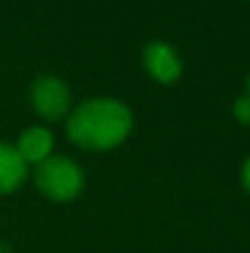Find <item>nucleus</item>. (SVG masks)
Returning a JSON list of instances; mask_svg holds the SVG:
<instances>
[{"label": "nucleus", "mask_w": 250, "mask_h": 253, "mask_svg": "<svg viewBox=\"0 0 250 253\" xmlns=\"http://www.w3.org/2000/svg\"><path fill=\"white\" fill-rule=\"evenodd\" d=\"M135 128L133 108L115 96H91L79 101L64 121L67 138L86 153L120 148Z\"/></svg>", "instance_id": "1"}, {"label": "nucleus", "mask_w": 250, "mask_h": 253, "mask_svg": "<svg viewBox=\"0 0 250 253\" xmlns=\"http://www.w3.org/2000/svg\"><path fill=\"white\" fill-rule=\"evenodd\" d=\"M32 182L44 199L54 204H71L86 189V172L74 158L54 153L32 169Z\"/></svg>", "instance_id": "2"}, {"label": "nucleus", "mask_w": 250, "mask_h": 253, "mask_svg": "<svg viewBox=\"0 0 250 253\" xmlns=\"http://www.w3.org/2000/svg\"><path fill=\"white\" fill-rule=\"evenodd\" d=\"M30 108L37 118L44 123H59L67 121V116L74 108V96L69 84L62 77L54 74H42L30 84Z\"/></svg>", "instance_id": "3"}, {"label": "nucleus", "mask_w": 250, "mask_h": 253, "mask_svg": "<svg viewBox=\"0 0 250 253\" xmlns=\"http://www.w3.org/2000/svg\"><path fill=\"white\" fill-rule=\"evenodd\" d=\"M143 67L152 82L162 86L177 84L184 72L179 52L174 49V44H169L165 40H152L143 47Z\"/></svg>", "instance_id": "4"}, {"label": "nucleus", "mask_w": 250, "mask_h": 253, "mask_svg": "<svg viewBox=\"0 0 250 253\" xmlns=\"http://www.w3.org/2000/svg\"><path fill=\"white\" fill-rule=\"evenodd\" d=\"M12 145L30 168H37L39 163L54 155V133L49 126H30L20 133L17 143Z\"/></svg>", "instance_id": "5"}, {"label": "nucleus", "mask_w": 250, "mask_h": 253, "mask_svg": "<svg viewBox=\"0 0 250 253\" xmlns=\"http://www.w3.org/2000/svg\"><path fill=\"white\" fill-rule=\"evenodd\" d=\"M30 177V165L20 158L12 143L0 140V197L15 194Z\"/></svg>", "instance_id": "6"}, {"label": "nucleus", "mask_w": 250, "mask_h": 253, "mask_svg": "<svg viewBox=\"0 0 250 253\" xmlns=\"http://www.w3.org/2000/svg\"><path fill=\"white\" fill-rule=\"evenodd\" d=\"M233 118L241 126H250V98L248 96H238L233 101Z\"/></svg>", "instance_id": "7"}, {"label": "nucleus", "mask_w": 250, "mask_h": 253, "mask_svg": "<svg viewBox=\"0 0 250 253\" xmlns=\"http://www.w3.org/2000/svg\"><path fill=\"white\" fill-rule=\"evenodd\" d=\"M241 182H243V187H246V192L250 194V158L243 163V169H241Z\"/></svg>", "instance_id": "8"}, {"label": "nucleus", "mask_w": 250, "mask_h": 253, "mask_svg": "<svg viewBox=\"0 0 250 253\" xmlns=\"http://www.w3.org/2000/svg\"><path fill=\"white\" fill-rule=\"evenodd\" d=\"M0 253H15V249L7 241H0Z\"/></svg>", "instance_id": "9"}, {"label": "nucleus", "mask_w": 250, "mask_h": 253, "mask_svg": "<svg viewBox=\"0 0 250 253\" xmlns=\"http://www.w3.org/2000/svg\"><path fill=\"white\" fill-rule=\"evenodd\" d=\"M243 96L250 98V72H248V77H246V93H243Z\"/></svg>", "instance_id": "10"}]
</instances>
